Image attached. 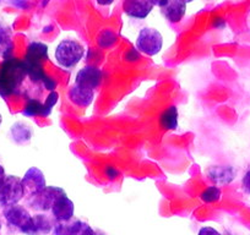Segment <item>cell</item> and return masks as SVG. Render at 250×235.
I'll return each instance as SVG.
<instances>
[{"instance_id": "1", "label": "cell", "mask_w": 250, "mask_h": 235, "mask_svg": "<svg viewBox=\"0 0 250 235\" xmlns=\"http://www.w3.org/2000/svg\"><path fill=\"white\" fill-rule=\"evenodd\" d=\"M25 74V63L15 60L13 58L6 59L4 65L1 66V74H0V93L9 95L13 92L22 82Z\"/></svg>"}, {"instance_id": "2", "label": "cell", "mask_w": 250, "mask_h": 235, "mask_svg": "<svg viewBox=\"0 0 250 235\" xmlns=\"http://www.w3.org/2000/svg\"><path fill=\"white\" fill-rule=\"evenodd\" d=\"M85 54V48L74 39H62L55 49V59L60 66L71 69L79 64Z\"/></svg>"}, {"instance_id": "3", "label": "cell", "mask_w": 250, "mask_h": 235, "mask_svg": "<svg viewBox=\"0 0 250 235\" xmlns=\"http://www.w3.org/2000/svg\"><path fill=\"white\" fill-rule=\"evenodd\" d=\"M26 195L22 180L15 175H5L0 181V205L4 207L16 205Z\"/></svg>"}, {"instance_id": "4", "label": "cell", "mask_w": 250, "mask_h": 235, "mask_svg": "<svg viewBox=\"0 0 250 235\" xmlns=\"http://www.w3.org/2000/svg\"><path fill=\"white\" fill-rule=\"evenodd\" d=\"M64 195H66V193L62 188L45 186L40 193L28 196L27 203L32 210L40 211V212H47V211L52 210L55 201Z\"/></svg>"}, {"instance_id": "5", "label": "cell", "mask_w": 250, "mask_h": 235, "mask_svg": "<svg viewBox=\"0 0 250 235\" xmlns=\"http://www.w3.org/2000/svg\"><path fill=\"white\" fill-rule=\"evenodd\" d=\"M163 37L155 28H143L136 39V48L148 57L158 54L162 49Z\"/></svg>"}, {"instance_id": "6", "label": "cell", "mask_w": 250, "mask_h": 235, "mask_svg": "<svg viewBox=\"0 0 250 235\" xmlns=\"http://www.w3.org/2000/svg\"><path fill=\"white\" fill-rule=\"evenodd\" d=\"M102 71L98 68H96V66L88 65L79 71L75 78V83L79 86H83V87L90 88V90L95 91L96 88L100 87V85L102 83Z\"/></svg>"}, {"instance_id": "7", "label": "cell", "mask_w": 250, "mask_h": 235, "mask_svg": "<svg viewBox=\"0 0 250 235\" xmlns=\"http://www.w3.org/2000/svg\"><path fill=\"white\" fill-rule=\"evenodd\" d=\"M54 225L52 219L45 215H31L30 220L21 232L26 235H45L52 232Z\"/></svg>"}, {"instance_id": "8", "label": "cell", "mask_w": 250, "mask_h": 235, "mask_svg": "<svg viewBox=\"0 0 250 235\" xmlns=\"http://www.w3.org/2000/svg\"><path fill=\"white\" fill-rule=\"evenodd\" d=\"M22 180L23 189H25V193L27 194L28 196L33 195L36 193H40L41 190L47 186L45 184V178L44 174L42 173V170L38 169V168L32 167L25 173L23 178L21 179Z\"/></svg>"}, {"instance_id": "9", "label": "cell", "mask_w": 250, "mask_h": 235, "mask_svg": "<svg viewBox=\"0 0 250 235\" xmlns=\"http://www.w3.org/2000/svg\"><path fill=\"white\" fill-rule=\"evenodd\" d=\"M153 6L151 0H123V11L125 15L139 20L147 18Z\"/></svg>"}, {"instance_id": "10", "label": "cell", "mask_w": 250, "mask_h": 235, "mask_svg": "<svg viewBox=\"0 0 250 235\" xmlns=\"http://www.w3.org/2000/svg\"><path fill=\"white\" fill-rule=\"evenodd\" d=\"M4 218H5L9 224L15 228H19L21 230L27 224V222L31 218V215L23 206L16 203V205L5 207V210H4Z\"/></svg>"}, {"instance_id": "11", "label": "cell", "mask_w": 250, "mask_h": 235, "mask_svg": "<svg viewBox=\"0 0 250 235\" xmlns=\"http://www.w3.org/2000/svg\"><path fill=\"white\" fill-rule=\"evenodd\" d=\"M52 215L57 222H68L73 219L74 217V202L68 197V195H64L58 198L52 207Z\"/></svg>"}, {"instance_id": "12", "label": "cell", "mask_w": 250, "mask_h": 235, "mask_svg": "<svg viewBox=\"0 0 250 235\" xmlns=\"http://www.w3.org/2000/svg\"><path fill=\"white\" fill-rule=\"evenodd\" d=\"M187 11V4L180 0H168L167 3L161 8L162 15L169 21L170 23H177L182 21Z\"/></svg>"}, {"instance_id": "13", "label": "cell", "mask_w": 250, "mask_h": 235, "mask_svg": "<svg viewBox=\"0 0 250 235\" xmlns=\"http://www.w3.org/2000/svg\"><path fill=\"white\" fill-rule=\"evenodd\" d=\"M93 98H95V91L76 83L69 90V99L78 107L87 108L93 102Z\"/></svg>"}, {"instance_id": "14", "label": "cell", "mask_w": 250, "mask_h": 235, "mask_svg": "<svg viewBox=\"0 0 250 235\" xmlns=\"http://www.w3.org/2000/svg\"><path fill=\"white\" fill-rule=\"evenodd\" d=\"M206 175L215 184L226 185V184H229L235 178V170L232 167L216 165V167L208 168V172H206Z\"/></svg>"}, {"instance_id": "15", "label": "cell", "mask_w": 250, "mask_h": 235, "mask_svg": "<svg viewBox=\"0 0 250 235\" xmlns=\"http://www.w3.org/2000/svg\"><path fill=\"white\" fill-rule=\"evenodd\" d=\"M48 59V47L43 43L33 42L28 45L26 53V63H38Z\"/></svg>"}, {"instance_id": "16", "label": "cell", "mask_w": 250, "mask_h": 235, "mask_svg": "<svg viewBox=\"0 0 250 235\" xmlns=\"http://www.w3.org/2000/svg\"><path fill=\"white\" fill-rule=\"evenodd\" d=\"M81 224V220L75 219H70L68 222H57L53 228V235H76Z\"/></svg>"}, {"instance_id": "17", "label": "cell", "mask_w": 250, "mask_h": 235, "mask_svg": "<svg viewBox=\"0 0 250 235\" xmlns=\"http://www.w3.org/2000/svg\"><path fill=\"white\" fill-rule=\"evenodd\" d=\"M161 125L167 130H175L178 128V109L169 107L161 115Z\"/></svg>"}, {"instance_id": "18", "label": "cell", "mask_w": 250, "mask_h": 235, "mask_svg": "<svg viewBox=\"0 0 250 235\" xmlns=\"http://www.w3.org/2000/svg\"><path fill=\"white\" fill-rule=\"evenodd\" d=\"M23 115H27V117H35V115H42V117H47L49 115V113L45 109L44 104H42L41 102L36 99L28 100V103L26 104L25 109H23Z\"/></svg>"}, {"instance_id": "19", "label": "cell", "mask_w": 250, "mask_h": 235, "mask_svg": "<svg viewBox=\"0 0 250 235\" xmlns=\"http://www.w3.org/2000/svg\"><path fill=\"white\" fill-rule=\"evenodd\" d=\"M221 198V190L217 186H210L201 194V200L205 202H216Z\"/></svg>"}, {"instance_id": "20", "label": "cell", "mask_w": 250, "mask_h": 235, "mask_svg": "<svg viewBox=\"0 0 250 235\" xmlns=\"http://www.w3.org/2000/svg\"><path fill=\"white\" fill-rule=\"evenodd\" d=\"M11 48H13V44H11L10 37L6 33L0 32V55L6 57L11 52Z\"/></svg>"}, {"instance_id": "21", "label": "cell", "mask_w": 250, "mask_h": 235, "mask_svg": "<svg viewBox=\"0 0 250 235\" xmlns=\"http://www.w3.org/2000/svg\"><path fill=\"white\" fill-rule=\"evenodd\" d=\"M58 98H59V95H58L55 91H52V92L49 93V96H48L47 100H45V103H44V107L49 114H50V112H52V108L54 107L55 103L58 102Z\"/></svg>"}, {"instance_id": "22", "label": "cell", "mask_w": 250, "mask_h": 235, "mask_svg": "<svg viewBox=\"0 0 250 235\" xmlns=\"http://www.w3.org/2000/svg\"><path fill=\"white\" fill-rule=\"evenodd\" d=\"M76 235H101V234H98L97 232H95V230H93L92 228H91L90 225L87 224V223L83 222V224H81V228L79 229L78 234H76Z\"/></svg>"}, {"instance_id": "23", "label": "cell", "mask_w": 250, "mask_h": 235, "mask_svg": "<svg viewBox=\"0 0 250 235\" xmlns=\"http://www.w3.org/2000/svg\"><path fill=\"white\" fill-rule=\"evenodd\" d=\"M242 186H243V190H244L245 193L250 194V170H248V172L245 173L244 176H243Z\"/></svg>"}, {"instance_id": "24", "label": "cell", "mask_w": 250, "mask_h": 235, "mask_svg": "<svg viewBox=\"0 0 250 235\" xmlns=\"http://www.w3.org/2000/svg\"><path fill=\"white\" fill-rule=\"evenodd\" d=\"M199 235H221L215 228L211 227H204L201 228L200 232H199Z\"/></svg>"}, {"instance_id": "25", "label": "cell", "mask_w": 250, "mask_h": 235, "mask_svg": "<svg viewBox=\"0 0 250 235\" xmlns=\"http://www.w3.org/2000/svg\"><path fill=\"white\" fill-rule=\"evenodd\" d=\"M96 1H97L98 5L108 6V5H110V4H113V1H114V0H96Z\"/></svg>"}, {"instance_id": "26", "label": "cell", "mask_w": 250, "mask_h": 235, "mask_svg": "<svg viewBox=\"0 0 250 235\" xmlns=\"http://www.w3.org/2000/svg\"><path fill=\"white\" fill-rule=\"evenodd\" d=\"M151 1H152L153 5H157L160 6V8H162V6L167 3L168 0H151Z\"/></svg>"}, {"instance_id": "27", "label": "cell", "mask_w": 250, "mask_h": 235, "mask_svg": "<svg viewBox=\"0 0 250 235\" xmlns=\"http://www.w3.org/2000/svg\"><path fill=\"white\" fill-rule=\"evenodd\" d=\"M4 178H5V169H4L3 165L0 164V181L3 180Z\"/></svg>"}, {"instance_id": "28", "label": "cell", "mask_w": 250, "mask_h": 235, "mask_svg": "<svg viewBox=\"0 0 250 235\" xmlns=\"http://www.w3.org/2000/svg\"><path fill=\"white\" fill-rule=\"evenodd\" d=\"M180 1H184V3L187 4V3H190V1H193V0H180Z\"/></svg>"}, {"instance_id": "29", "label": "cell", "mask_w": 250, "mask_h": 235, "mask_svg": "<svg viewBox=\"0 0 250 235\" xmlns=\"http://www.w3.org/2000/svg\"><path fill=\"white\" fill-rule=\"evenodd\" d=\"M1 121H3V118H1V114H0V125H1Z\"/></svg>"}]
</instances>
